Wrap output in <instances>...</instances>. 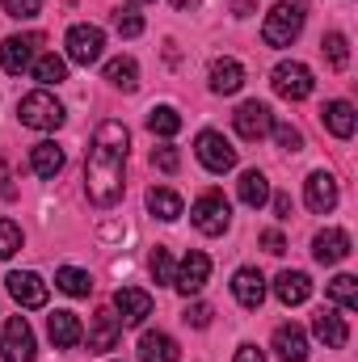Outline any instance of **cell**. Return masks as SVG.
<instances>
[{"label":"cell","mask_w":358,"mask_h":362,"mask_svg":"<svg viewBox=\"0 0 358 362\" xmlns=\"http://www.w3.org/2000/svg\"><path fill=\"white\" fill-rule=\"evenodd\" d=\"M127 148H131V135L122 122L105 118L97 131H93V148H89V160H85V194H89L93 206L110 211L122 189H127Z\"/></svg>","instance_id":"cell-1"},{"label":"cell","mask_w":358,"mask_h":362,"mask_svg":"<svg viewBox=\"0 0 358 362\" xmlns=\"http://www.w3.org/2000/svg\"><path fill=\"white\" fill-rule=\"evenodd\" d=\"M304 17H308V0H278L266 13V25H262L266 47H291L304 30Z\"/></svg>","instance_id":"cell-2"},{"label":"cell","mask_w":358,"mask_h":362,"mask_svg":"<svg viewBox=\"0 0 358 362\" xmlns=\"http://www.w3.org/2000/svg\"><path fill=\"white\" fill-rule=\"evenodd\" d=\"M17 118H21V127H34V131H55V127H64V105L51 97V93H25L21 101H17Z\"/></svg>","instance_id":"cell-3"},{"label":"cell","mask_w":358,"mask_h":362,"mask_svg":"<svg viewBox=\"0 0 358 362\" xmlns=\"http://www.w3.org/2000/svg\"><path fill=\"white\" fill-rule=\"evenodd\" d=\"M190 223L202 232V236H224L228 223H232V211H228V198L224 194H202L194 206H190Z\"/></svg>","instance_id":"cell-4"},{"label":"cell","mask_w":358,"mask_h":362,"mask_svg":"<svg viewBox=\"0 0 358 362\" xmlns=\"http://www.w3.org/2000/svg\"><path fill=\"white\" fill-rule=\"evenodd\" d=\"M270 85H274V93L278 97H287V101H304V97H312V89H316V81H312V72L304 68V64H278L274 72H270Z\"/></svg>","instance_id":"cell-5"},{"label":"cell","mask_w":358,"mask_h":362,"mask_svg":"<svg viewBox=\"0 0 358 362\" xmlns=\"http://www.w3.org/2000/svg\"><path fill=\"white\" fill-rule=\"evenodd\" d=\"M101 51H105V34H101L97 25H72V30H68V59H72V64L89 68V64L101 59Z\"/></svg>","instance_id":"cell-6"},{"label":"cell","mask_w":358,"mask_h":362,"mask_svg":"<svg viewBox=\"0 0 358 362\" xmlns=\"http://www.w3.org/2000/svg\"><path fill=\"white\" fill-rule=\"evenodd\" d=\"M42 47V34H13V38H4V47H0V64H4V72L8 76H21L30 64H34V51Z\"/></svg>","instance_id":"cell-7"},{"label":"cell","mask_w":358,"mask_h":362,"mask_svg":"<svg viewBox=\"0 0 358 362\" xmlns=\"http://www.w3.org/2000/svg\"><path fill=\"white\" fill-rule=\"evenodd\" d=\"M194 152H198V160H202L211 173H228V169L236 165V148H232L219 131H202L198 144H194Z\"/></svg>","instance_id":"cell-8"},{"label":"cell","mask_w":358,"mask_h":362,"mask_svg":"<svg viewBox=\"0 0 358 362\" xmlns=\"http://www.w3.org/2000/svg\"><path fill=\"white\" fill-rule=\"evenodd\" d=\"M232 122H236L241 139L258 144V139H266V135H270V127H274V114H270L266 101H245V105L232 114Z\"/></svg>","instance_id":"cell-9"},{"label":"cell","mask_w":358,"mask_h":362,"mask_svg":"<svg viewBox=\"0 0 358 362\" xmlns=\"http://www.w3.org/2000/svg\"><path fill=\"white\" fill-rule=\"evenodd\" d=\"M207 278H211V257L198 253V249H190V253L181 257V266L173 270V286H178L181 295H198V291L207 286Z\"/></svg>","instance_id":"cell-10"},{"label":"cell","mask_w":358,"mask_h":362,"mask_svg":"<svg viewBox=\"0 0 358 362\" xmlns=\"http://www.w3.org/2000/svg\"><path fill=\"white\" fill-rule=\"evenodd\" d=\"M4 362H34V329L25 316H8L4 325Z\"/></svg>","instance_id":"cell-11"},{"label":"cell","mask_w":358,"mask_h":362,"mask_svg":"<svg viewBox=\"0 0 358 362\" xmlns=\"http://www.w3.org/2000/svg\"><path fill=\"white\" fill-rule=\"evenodd\" d=\"M118 337H122V320L114 316V308H101L93 316V329H89V354H110L118 350Z\"/></svg>","instance_id":"cell-12"},{"label":"cell","mask_w":358,"mask_h":362,"mask_svg":"<svg viewBox=\"0 0 358 362\" xmlns=\"http://www.w3.org/2000/svg\"><path fill=\"white\" fill-rule=\"evenodd\" d=\"M4 282H8V295L21 308H47V282L34 270H17V274H8Z\"/></svg>","instance_id":"cell-13"},{"label":"cell","mask_w":358,"mask_h":362,"mask_svg":"<svg viewBox=\"0 0 358 362\" xmlns=\"http://www.w3.org/2000/svg\"><path fill=\"white\" fill-rule=\"evenodd\" d=\"M114 308L122 312V316H118L122 325H144V320L152 316V295L139 291V286H118V291H114Z\"/></svg>","instance_id":"cell-14"},{"label":"cell","mask_w":358,"mask_h":362,"mask_svg":"<svg viewBox=\"0 0 358 362\" xmlns=\"http://www.w3.org/2000/svg\"><path fill=\"white\" fill-rule=\"evenodd\" d=\"M304 198H308V211L329 215V211L337 206V177L325 173V169H316V173L308 177V185H304Z\"/></svg>","instance_id":"cell-15"},{"label":"cell","mask_w":358,"mask_h":362,"mask_svg":"<svg viewBox=\"0 0 358 362\" xmlns=\"http://www.w3.org/2000/svg\"><path fill=\"white\" fill-rule=\"evenodd\" d=\"M232 295H236V303L241 308H262V299H266V278L253 270V266H245V270H236L232 278Z\"/></svg>","instance_id":"cell-16"},{"label":"cell","mask_w":358,"mask_h":362,"mask_svg":"<svg viewBox=\"0 0 358 362\" xmlns=\"http://www.w3.org/2000/svg\"><path fill=\"white\" fill-rule=\"evenodd\" d=\"M274 295L287 303V308H295V303H308V295H312V278L304 270H282L274 278Z\"/></svg>","instance_id":"cell-17"},{"label":"cell","mask_w":358,"mask_h":362,"mask_svg":"<svg viewBox=\"0 0 358 362\" xmlns=\"http://www.w3.org/2000/svg\"><path fill=\"white\" fill-rule=\"evenodd\" d=\"M312 257H316L321 266H337V262H346V257H350V236H346V232H337V228L321 232V236H316V245H312Z\"/></svg>","instance_id":"cell-18"},{"label":"cell","mask_w":358,"mask_h":362,"mask_svg":"<svg viewBox=\"0 0 358 362\" xmlns=\"http://www.w3.org/2000/svg\"><path fill=\"white\" fill-rule=\"evenodd\" d=\"M47 333H51L55 350H72V346H81V337H85L76 312H51V316H47Z\"/></svg>","instance_id":"cell-19"},{"label":"cell","mask_w":358,"mask_h":362,"mask_svg":"<svg viewBox=\"0 0 358 362\" xmlns=\"http://www.w3.org/2000/svg\"><path fill=\"white\" fill-rule=\"evenodd\" d=\"M312 333L329 346V350H342L346 341H350V329H346V320L333 312V308H321L316 312V320H312Z\"/></svg>","instance_id":"cell-20"},{"label":"cell","mask_w":358,"mask_h":362,"mask_svg":"<svg viewBox=\"0 0 358 362\" xmlns=\"http://www.w3.org/2000/svg\"><path fill=\"white\" fill-rule=\"evenodd\" d=\"M30 169H34L42 181H55L59 177V169H64V148L51 144V139L34 144V152H30Z\"/></svg>","instance_id":"cell-21"},{"label":"cell","mask_w":358,"mask_h":362,"mask_svg":"<svg viewBox=\"0 0 358 362\" xmlns=\"http://www.w3.org/2000/svg\"><path fill=\"white\" fill-rule=\"evenodd\" d=\"M274 350H278V358H287V362H304L308 358V337H304V329H299V325H278V329H274Z\"/></svg>","instance_id":"cell-22"},{"label":"cell","mask_w":358,"mask_h":362,"mask_svg":"<svg viewBox=\"0 0 358 362\" xmlns=\"http://www.w3.org/2000/svg\"><path fill=\"white\" fill-rule=\"evenodd\" d=\"M181 350L169 333H144L139 337V362H178Z\"/></svg>","instance_id":"cell-23"},{"label":"cell","mask_w":358,"mask_h":362,"mask_svg":"<svg viewBox=\"0 0 358 362\" xmlns=\"http://www.w3.org/2000/svg\"><path fill=\"white\" fill-rule=\"evenodd\" d=\"M105 81H110L114 89H122V93H135L139 89V64H135L131 55H118V59L105 64Z\"/></svg>","instance_id":"cell-24"},{"label":"cell","mask_w":358,"mask_h":362,"mask_svg":"<svg viewBox=\"0 0 358 362\" xmlns=\"http://www.w3.org/2000/svg\"><path fill=\"white\" fill-rule=\"evenodd\" d=\"M241 202L253 206V211H262L270 202V181H266L262 169H245V173H241Z\"/></svg>","instance_id":"cell-25"},{"label":"cell","mask_w":358,"mask_h":362,"mask_svg":"<svg viewBox=\"0 0 358 362\" xmlns=\"http://www.w3.org/2000/svg\"><path fill=\"white\" fill-rule=\"evenodd\" d=\"M245 85V68L236 59H215L211 64V89L215 93H236Z\"/></svg>","instance_id":"cell-26"},{"label":"cell","mask_w":358,"mask_h":362,"mask_svg":"<svg viewBox=\"0 0 358 362\" xmlns=\"http://www.w3.org/2000/svg\"><path fill=\"white\" fill-rule=\"evenodd\" d=\"M325 127H329L337 139H350V135H354V105H350V101H329V105H325Z\"/></svg>","instance_id":"cell-27"},{"label":"cell","mask_w":358,"mask_h":362,"mask_svg":"<svg viewBox=\"0 0 358 362\" xmlns=\"http://www.w3.org/2000/svg\"><path fill=\"white\" fill-rule=\"evenodd\" d=\"M148 211H152L156 219L173 223V219L181 215V198L173 194V189H161V185H152V189H148Z\"/></svg>","instance_id":"cell-28"},{"label":"cell","mask_w":358,"mask_h":362,"mask_svg":"<svg viewBox=\"0 0 358 362\" xmlns=\"http://www.w3.org/2000/svg\"><path fill=\"white\" fill-rule=\"evenodd\" d=\"M321 51H325V59H329V68L333 72H346L350 68V42H346V34H325L321 38Z\"/></svg>","instance_id":"cell-29"},{"label":"cell","mask_w":358,"mask_h":362,"mask_svg":"<svg viewBox=\"0 0 358 362\" xmlns=\"http://www.w3.org/2000/svg\"><path fill=\"white\" fill-rule=\"evenodd\" d=\"M148 131H152V135H165V139L178 135L181 131V114L173 110V105H152V110H148Z\"/></svg>","instance_id":"cell-30"},{"label":"cell","mask_w":358,"mask_h":362,"mask_svg":"<svg viewBox=\"0 0 358 362\" xmlns=\"http://www.w3.org/2000/svg\"><path fill=\"white\" fill-rule=\"evenodd\" d=\"M55 286H59L64 295L81 299V295H89L93 291V278L85 270H76V266H64V270H55Z\"/></svg>","instance_id":"cell-31"},{"label":"cell","mask_w":358,"mask_h":362,"mask_svg":"<svg viewBox=\"0 0 358 362\" xmlns=\"http://www.w3.org/2000/svg\"><path fill=\"white\" fill-rule=\"evenodd\" d=\"M30 68H34V81H38V85H59V81H68V64H64L59 55H38Z\"/></svg>","instance_id":"cell-32"},{"label":"cell","mask_w":358,"mask_h":362,"mask_svg":"<svg viewBox=\"0 0 358 362\" xmlns=\"http://www.w3.org/2000/svg\"><path fill=\"white\" fill-rule=\"evenodd\" d=\"M329 295H333L346 312H354V308H358V278H354V274H337V278L329 282Z\"/></svg>","instance_id":"cell-33"},{"label":"cell","mask_w":358,"mask_h":362,"mask_svg":"<svg viewBox=\"0 0 358 362\" xmlns=\"http://www.w3.org/2000/svg\"><path fill=\"white\" fill-rule=\"evenodd\" d=\"M17 249H21V228H17L13 219H0V262L13 257Z\"/></svg>","instance_id":"cell-34"},{"label":"cell","mask_w":358,"mask_h":362,"mask_svg":"<svg viewBox=\"0 0 358 362\" xmlns=\"http://www.w3.org/2000/svg\"><path fill=\"white\" fill-rule=\"evenodd\" d=\"M148 266H152V278H156L161 286H173V257H169V249H156Z\"/></svg>","instance_id":"cell-35"},{"label":"cell","mask_w":358,"mask_h":362,"mask_svg":"<svg viewBox=\"0 0 358 362\" xmlns=\"http://www.w3.org/2000/svg\"><path fill=\"white\" fill-rule=\"evenodd\" d=\"M114 30H118L122 38H139V34H144V17L131 13V8H127V13L118 8V13H114Z\"/></svg>","instance_id":"cell-36"},{"label":"cell","mask_w":358,"mask_h":362,"mask_svg":"<svg viewBox=\"0 0 358 362\" xmlns=\"http://www.w3.org/2000/svg\"><path fill=\"white\" fill-rule=\"evenodd\" d=\"M270 131H274V139H278V148H282V152H299V148H304V135H299L291 122H274Z\"/></svg>","instance_id":"cell-37"},{"label":"cell","mask_w":358,"mask_h":362,"mask_svg":"<svg viewBox=\"0 0 358 362\" xmlns=\"http://www.w3.org/2000/svg\"><path fill=\"white\" fill-rule=\"evenodd\" d=\"M0 4H4V13L17 17V21H34V17L42 13V0H0Z\"/></svg>","instance_id":"cell-38"},{"label":"cell","mask_w":358,"mask_h":362,"mask_svg":"<svg viewBox=\"0 0 358 362\" xmlns=\"http://www.w3.org/2000/svg\"><path fill=\"white\" fill-rule=\"evenodd\" d=\"M152 165L161 169V173H178V165H181V156H178V148H152Z\"/></svg>","instance_id":"cell-39"},{"label":"cell","mask_w":358,"mask_h":362,"mask_svg":"<svg viewBox=\"0 0 358 362\" xmlns=\"http://www.w3.org/2000/svg\"><path fill=\"white\" fill-rule=\"evenodd\" d=\"M181 320H185V325H194V329H207V325H211V308H207V303H190Z\"/></svg>","instance_id":"cell-40"},{"label":"cell","mask_w":358,"mask_h":362,"mask_svg":"<svg viewBox=\"0 0 358 362\" xmlns=\"http://www.w3.org/2000/svg\"><path fill=\"white\" fill-rule=\"evenodd\" d=\"M262 245H266V253H274V257H278V253H287V240H282V232H274V228L262 232Z\"/></svg>","instance_id":"cell-41"},{"label":"cell","mask_w":358,"mask_h":362,"mask_svg":"<svg viewBox=\"0 0 358 362\" xmlns=\"http://www.w3.org/2000/svg\"><path fill=\"white\" fill-rule=\"evenodd\" d=\"M236 362H266V358H262L258 346H241V350H236Z\"/></svg>","instance_id":"cell-42"},{"label":"cell","mask_w":358,"mask_h":362,"mask_svg":"<svg viewBox=\"0 0 358 362\" xmlns=\"http://www.w3.org/2000/svg\"><path fill=\"white\" fill-rule=\"evenodd\" d=\"M274 215H278V219H291V198H287V194L274 198Z\"/></svg>","instance_id":"cell-43"},{"label":"cell","mask_w":358,"mask_h":362,"mask_svg":"<svg viewBox=\"0 0 358 362\" xmlns=\"http://www.w3.org/2000/svg\"><path fill=\"white\" fill-rule=\"evenodd\" d=\"M232 8H236V17H249L253 13V0H232Z\"/></svg>","instance_id":"cell-44"},{"label":"cell","mask_w":358,"mask_h":362,"mask_svg":"<svg viewBox=\"0 0 358 362\" xmlns=\"http://www.w3.org/2000/svg\"><path fill=\"white\" fill-rule=\"evenodd\" d=\"M173 4H178V8H194V4H198V0H173Z\"/></svg>","instance_id":"cell-45"},{"label":"cell","mask_w":358,"mask_h":362,"mask_svg":"<svg viewBox=\"0 0 358 362\" xmlns=\"http://www.w3.org/2000/svg\"><path fill=\"white\" fill-rule=\"evenodd\" d=\"M135 4H148V0H135Z\"/></svg>","instance_id":"cell-46"}]
</instances>
